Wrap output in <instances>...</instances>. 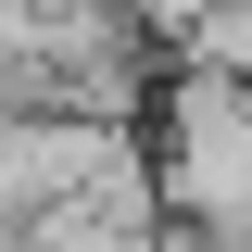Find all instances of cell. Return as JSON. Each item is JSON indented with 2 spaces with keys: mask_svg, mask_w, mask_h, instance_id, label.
Returning <instances> with one entry per match:
<instances>
[{
  "mask_svg": "<svg viewBox=\"0 0 252 252\" xmlns=\"http://www.w3.org/2000/svg\"><path fill=\"white\" fill-rule=\"evenodd\" d=\"M0 252H13V240H0Z\"/></svg>",
  "mask_w": 252,
  "mask_h": 252,
  "instance_id": "cell-1",
  "label": "cell"
}]
</instances>
